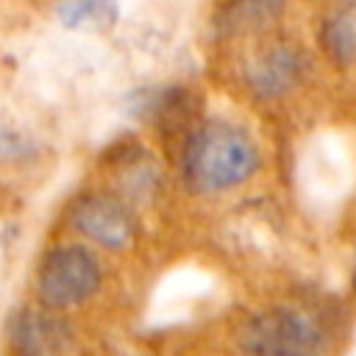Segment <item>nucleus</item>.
<instances>
[{
  "label": "nucleus",
  "instance_id": "7ed1b4c3",
  "mask_svg": "<svg viewBox=\"0 0 356 356\" xmlns=\"http://www.w3.org/2000/svg\"><path fill=\"white\" fill-rule=\"evenodd\" d=\"M239 348L245 356H323V337L303 312L278 306L245 320Z\"/></svg>",
  "mask_w": 356,
  "mask_h": 356
},
{
  "label": "nucleus",
  "instance_id": "9d476101",
  "mask_svg": "<svg viewBox=\"0 0 356 356\" xmlns=\"http://www.w3.org/2000/svg\"><path fill=\"white\" fill-rule=\"evenodd\" d=\"M350 275H353V286H356V259H353V273Z\"/></svg>",
  "mask_w": 356,
  "mask_h": 356
},
{
  "label": "nucleus",
  "instance_id": "1a4fd4ad",
  "mask_svg": "<svg viewBox=\"0 0 356 356\" xmlns=\"http://www.w3.org/2000/svg\"><path fill=\"white\" fill-rule=\"evenodd\" d=\"M114 17V0H61L58 19L67 28H83Z\"/></svg>",
  "mask_w": 356,
  "mask_h": 356
},
{
  "label": "nucleus",
  "instance_id": "20e7f679",
  "mask_svg": "<svg viewBox=\"0 0 356 356\" xmlns=\"http://www.w3.org/2000/svg\"><path fill=\"white\" fill-rule=\"evenodd\" d=\"M70 222L81 236L106 250H125L136 236V220L131 209L120 197L103 192H92L75 200Z\"/></svg>",
  "mask_w": 356,
  "mask_h": 356
},
{
  "label": "nucleus",
  "instance_id": "f03ea898",
  "mask_svg": "<svg viewBox=\"0 0 356 356\" xmlns=\"http://www.w3.org/2000/svg\"><path fill=\"white\" fill-rule=\"evenodd\" d=\"M103 284V267L97 256L83 245H56L50 248L36 270L39 300L50 312L72 309L89 300Z\"/></svg>",
  "mask_w": 356,
  "mask_h": 356
},
{
  "label": "nucleus",
  "instance_id": "39448f33",
  "mask_svg": "<svg viewBox=\"0 0 356 356\" xmlns=\"http://www.w3.org/2000/svg\"><path fill=\"white\" fill-rule=\"evenodd\" d=\"M8 342L14 356H64L70 348V328L44 309H19L8 323Z\"/></svg>",
  "mask_w": 356,
  "mask_h": 356
},
{
  "label": "nucleus",
  "instance_id": "423d86ee",
  "mask_svg": "<svg viewBox=\"0 0 356 356\" xmlns=\"http://www.w3.org/2000/svg\"><path fill=\"white\" fill-rule=\"evenodd\" d=\"M303 70L306 61L298 47L273 44L248 67V83L259 97H281L300 83Z\"/></svg>",
  "mask_w": 356,
  "mask_h": 356
},
{
  "label": "nucleus",
  "instance_id": "f257e3e1",
  "mask_svg": "<svg viewBox=\"0 0 356 356\" xmlns=\"http://www.w3.org/2000/svg\"><path fill=\"white\" fill-rule=\"evenodd\" d=\"M261 153L256 139L225 120L206 122L195 128L184 145L181 170L189 189L211 195L234 189L256 175Z\"/></svg>",
  "mask_w": 356,
  "mask_h": 356
},
{
  "label": "nucleus",
  "instance_id": "6e6552de",
  "mask_svg": "<svg viewBox=\"0 0 356 356\" xmlns=\"http://www.w3.org/2000/svg\"><path fill=\"white\" fill-rule=\"evenodd\" d=\"M281 0H231L228 8L222 11V28L242 33L248 28L267 25L270 19L278 17Z\"/></svg>",
  "mask_w": 356,
  "mask_h": 356
},
{
  "label": "nucleus",
  "instance_id": "0eeeda50",
  "mask_svg": "<svg viewBox=\"0 0 356 356\" xmlns=\"http://www.w3.org/2000/svg\"><path fill=\"white\" fill-rule=\"evenodd\" d=\"M320 44L334 64L356 61V0L331 11L320 25Z\"/></svg>",
  "mask_w": 356,
  "mask_h": 356
}]
</instances>
